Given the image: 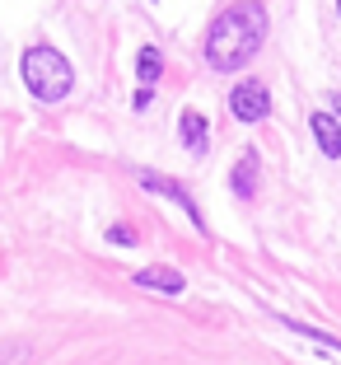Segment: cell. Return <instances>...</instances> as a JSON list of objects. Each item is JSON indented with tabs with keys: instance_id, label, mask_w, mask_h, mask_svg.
<instances>
[{
	"instance_id": "cell-1",
	"label": "cell",
	"mask_w": 341,
	"mask_h": 365,
	"mask_svg": "<svg viewBox=\"0 0 341 365\" xmlns=\"http://www.w3.org/2000/svg\"><path fill=\"white\" fill-rule=\"evenodd\" d=\"M262 38H267V10L257 0H238V5L220 10V19L206 33V66L220 71V76H229V71L253 61Z\"/></svg>"
},
{
	"instance_id": "cell-2",
	"label": "cell",
	"mask_w": 341,
	"mask_h": 365,
	"mask_svg": "<svg viewBox=\"0 0 341 365\" xmlns=\"http://www.w3.org/2000/svg\"><path fill=\"white\" fill-rule=\"evenodd\" d=\"M19 76H23V85H28V94L43 98V103H61V98L70 94V85H75L70 61H65L56 47H47V43H38V47L23 52Z\"/></svg>"
},
{
	"instance_id": "cell-3",
	"label": "cell",
	"mask_w": 341,
	"mask_h": 365,
	"mask_svg": "<svg viewBox=\"0 0 341 365\" xmlns=\"http://www.w3.org/2000/svg\"><path fill=\"white\" fill-rule=\"evenodd\" d=\"M229 113H234L238 122H262L271 113V94L262 80H238L234 94H229Z\"/></svg>"
},
{
	"instance_id": "cell-4",
	"label": "cell",
	"mask_w": 341,
	"mask_h": 365,
	"mask_svg": "<svg viewBox=\"0 0 341 365\" xmlns=\"http://www.w3.org/2000/svg\"><path fill=\"white\" fill-rule=\"evenodd\" d=\"M140 187H149V192H159V197H169V202H178L182 211H187V220H192V230H206V220H201V211H196V202H192V192L182 187V182H173V178H164V173H154V169H145L140 173Z\"/></svg>"
},
{
	"instance_id": "cell-5",
	"label": "cell",
	"mask_w": 341,
	"mask_h": 365,
	"mask_svg": "<svg viewBox=\"0 0 341 365\" xmlns=\"http://www.w3.org/2000/svg\"><path fill=\"white\" fill-rule=\"evenodd\" d=\"M309 127H313V140H318V150L327 155V160H337L341 155V127L332 113H309Z\"/></svg>"
},
{
	"instance_id": "cell-6",
	"label": "cell",
	"mask_w": 341,
	"mask_h": 365,
	"mask_svg": "<svg viewBox=\"0 0 341 365\" xmlns=\"http://www.w3.org/2000/svg\"><path fill=\"white\" fill-rule=\"evenodd\" d=\"M136 286H145V290H164V295H182V272H173V267H140L136 272Z\"/></svg>"
},
{
	"instance_id": "cell-7",
	"label": "cell",
	"mask_w": 341,
	"mask_h": 365,
	"mask_svg": "<svg viewBox=\"0 0 341 365\" xmlns=\"http://www.w3.org/2000/svg\"><path fill=\"white\" fill-rule=\"evenodd\" d=\"M229 187H234L238 197H253L257 192V155L243 150V160L234 164V173H229Z\"/></svg>"
},
{
	"instance_id": "cell-8",
	"label": "cell",
	"mask_w": 341,
	"mask_h": 365,
	"mask_svg": "<svg viewBox=\"0 0 341 365\" xmlns=\"http://www.w3.org/2000/svg\"><path fill=\"white\" fill-rule=\"evenodd\" d=\"M178 136H182V145H187L192 155H206V118L201 113H182Z\"/></svg>"
},
{
	"instance_id": "cell-9",
	"label": "cell",
	"mask_w": 341,
	"mask_h": 365,
	"mask_svg": "<svg viewBox=\"0 0 341 365\" xmlns=\"http://www.w3.org/2000/svg\"><path fill=\"white\" fill-rule=\"evenodd\" d=\"M159 71H164V56H159V47H140V56H136V76L145 80V85H154L159 80Z\"/></svg>"
},
{
	"instance_id": "cell-10",
	"label": "cell",
	"mask_w": 341,
	"mask_h": 365,
	"mask_svg": "<svg viewBox=\"0 0 341 365\" xmlns=\"http://www.w3.org/2000/svg\"><path fill=\"white\" fill-rule=\"evenodd\" d=\"M290 328L295 337H309V342H318V346H332V351H341V337H332V333H318V328H309V323H295V319H280Z\"/></svg>"
},
{
	"instance_id": "cell-11",
	"label": "cell",
	"mask_w": 341,
	"mask_h": 365,
	"mask_svg": "<svg viewBox=\"0 0 341 365\" xmlns=\"http://www.w3.org/2000/svg\"><path fill=\"white\" fill-rule=\"evenodd\" d=\"M107 239L122 244V248H131V244H136V230H131V225H112V230H107Z\"/></svg>"
},
{
	"instance_id": "cell-12",
	"label": "cell",
	"mask_w": 341,
	"mask_h": 365,
	"mask_svg": "<svg viewBox=\"0 0 341 365\" xmlns=\"http://www.w3.org/2000/svg\"><path fill=\"white\" fill-rule=\"evenodd\" d=\"M149 98H154V94H149V85H140V89H136V98H131V103H136L140 113H145V108H149Z\"/></svg>"
},
{
	"instance_id": "cell-13",
	"label": "cell",
	"mask_w": 341,
	"mask_h": 365,
	"mask_svg": "<svg viewBox=\"0 0 341 365\" xmlns=\"http://www.w3.org/2000/svg\"><path fill=\"white\" fill-rule=\"evenodd\" d=\"M332 108H337V113H341V89H337V94H332Z\"/></svg>"
},
{
	"instance_id": "cell-14",
	"label": "cell",
	"mask_w": 341,
	"mask_h": 365,
	"mask_svg": "<svg viewBox=\"0 0 341 365\" xmlns=\"http://www.w3.org/2000/svg\"><path fill=\"white\" fill-rule=\"evenodd\" d=\"M337 14H341V0H337Z\"/></svg>"
}]
</instances>
